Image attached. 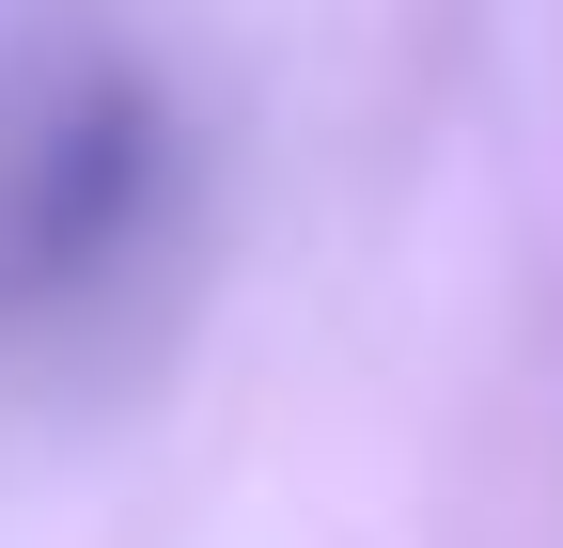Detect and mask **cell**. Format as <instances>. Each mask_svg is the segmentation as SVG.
<instances>
[{"label": "cell", "mask_w": 563, "mask_h": 548, "mask_svg": "<svg viewBox=\"0 0 563 548\" xmlns=\"http://www.w3.org/2000/svg\"><path fill=\"white\" fill-rule=\"evenodd\" d=\"M188 125L125 47H79L63 79L0 110V346H47L173 251Z\"/></svg>", "instance_id": "obj_1"}]
</instances>
